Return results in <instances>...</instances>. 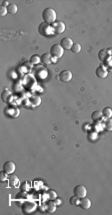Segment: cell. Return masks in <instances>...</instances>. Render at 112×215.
Instances as JSON below:
<instances>
[{
    "label": "cell",
    "mask_w": 112,
    "mask_h": 215,
    "mask_svg": "<svg viewBox=\"0 0 112 215\" xmlns=\"http://www.w3.org/2000/svg\"><path fill=\"white\" fill-rule=\"evenodd\" d=\"M81 49H82V47H81V45L79 43L74 42L70 50H71L73 53H79V52H81Z\"/></svg>",
    "instance_id": "obj_21"
},
{
    "label": "cell",
    "mask_w": 112,
    "mask_h": 215,
    "mask_svg": "<svg viewBox=\"0 0 112 215\" xmlns=\"http://www.w3.org/2000/svg\"><path fill=\"white\" fill-rule=\"evenodd\" d=\"M19 113H20L19 109H17V108H14V109H13V112H12V114H11V117H13V118L18 117Z\"/></svg>",
    "instance_id": "obj_28"
},
{
    "label": "cell",
    "mask_w": 112,
    "mask_h": 215,
    "mask_svg": "<svg viewBox=\"0 0 112 215\" xmlns=\"http://www.w3.org/2000/svg\"><path fill=\"white\" fill-rule=\"evenodd\" d=\"M72 77H73V74L71 71H69V70H62L59 73V79L62 82H69L72 79Z\"/></svg>",
    "instance_id": "obj_8"
},
{
    "label": "cell",
    "mask_w": 112,
    "mask_h": 215,
    "mask_svg": "<svg viewBox=\"0 0 112 215\" xmlns=\"http://www.w3.org/2000/svg\"><path fill=\"white\" fill-rule=\"evenodd\" d=\"M110 56L112 57V50H111V52H110Z\"/></svg>",
    "instance_id": "obj_31"
},
{
    "label": "cell",
    "mask_w": 112,
    "mask_h": 215,
    "mask_svg": "<svg viewBox=\"0 0 112 215\" xmlns=\"http://www.w3.org/2000/svg\"><path fill=\"white\" fill-rule=\"evenodd\" d=\"M51 56L53 57L54 59H59L63 56V53H64V49L62 48V46L60 44H54L52 45L51 48H50V52Z\"/></svg>",
    "instance_id": "obj_3"
},
{
    "label": "cell",
    "mask_w": 112,
    "mask_h": 215,
    "mask_svg": "<svg viewBox=\"0 0 112 215\" xmlns=\"http://www.w3.org/2000/svg\"><path fill=\"white\" fill-rule=\"evenodd\" d=\"M27 197H28V193L26 191H23V190L17 194V198H20V199H26Z\"/></svg>",
    "instance_id": "obj_25"
},
{
    "label": "cell",
    "mask_w": 112,
    "mask_h": 215,
    "mask_svg": "<svg viewBox=\"0 0 112 215\" xmlns=\"http://www.w3.org/2000/svg\"><path fill=\"white\" fill-rule=\"evenodd\" d=\"M95 73H96L97 77L99 78H106L107 75H108V70L105 67V65H99L96 68Z\"/></svg>",
    "instance_id": "obj_10"
},
{
    "label": "cell",
    "mask_w": 112,
    "mask_h": 215,
    "mask_svg": "<svg viewBox=\"0 0 112 215\" xmlns=\"http://www.w3.org/2000/svg\"><path fill=\"white\" fill-rule=\"evenodd\" d=\"M102 114H103V117H105L106 119L111 118L112 117V109L110 107H105L103 108L102 110Z\"/></svg>",
    "instance_id": "obj_19"
},
{
    "label": "cell",
    "mask_w": 112,
    "mask_h": 215,
    "mask_svg": "<svg viewBox=\"0 0 112 215\" xmlns=\"http://www.w3.org/2000/svg\"><path fill=\"white\" fill-rule=\"evenodd\" d=\"M104 128L106 131H112V118H108L105 122Z\"/></svg>",
    "instance_id": "obj_22"
},
{
    "label": "cell",
    "mask_w": 112,
    "mask_h": 215,
    "mask_svg": "<svg viewBox=\"0 0 112 215\" xmlns=\"http://www.w3.org/2000/svg\"><path fill=\"white\" fill-rule=\"evenodd\" d=\"M8 13V10H7V7H4V6H0V16L1 17H4L6 14Z\"/></svg>",
    "instance_id": "obj_26"
},
{
    "label": "cell",
    "mask_w": 112,
    "mask_h": 215,
    "mask_svg": "<svg viewBox=\"0 0 112 215\" xmlns=\"http://www.w3.org/2000/svg\"><path fill=\"white\" fill-rule=\"evenodd\" d=\"M12 98V93L10 91H8L7 89H5L1 94V99L3 102H9Z\"/></svg>",
    "instance_id": "obj_16"
},
{
    "label": "cell",
    "mask_w": 112,
    "mask_h": 215,
    "mask_svg": "<svg viewBox=\"0 0 112 215\" xmlns=\"http://www.w3.org/2000/svg\"><path fill=\"white\" fill-rule=\"evenodd\" d=\"M26 186H27V182H23V184H22V186H21V190H23V191H25V190L27 189Z\"/></svg>",
    "instance_id": "obj_29"
},
{
    "label": "cell",
    "mask_w": 112,
    "mask_h": 215,
    "mask_svg": "<svg viewBox=\"0 0 112 215\" xmlns=\"http://www.w3.org/2000/svg\"><path fill=\"white\" fill-rule=\"evenodd\" d=\"M110 53L108 52V50L107 49H101L100 51H99L98 53V58L99 60L101 61H107L109 58H110Z\"/></svg>",
    "instance_id": "obj_11"
},
{
    "label": "cell",
    "mask_w": 112,
    "mask_h": 215,
    "mask_svg": "<svg viewBox=\"0 0 112 215\" xmlns=\"http://www.w3.org/2000/svg\"><path fill=\"white\" fill-rule=\"evenodd\" d=\"M103 117V114H102V111H94L91 114V118H92L93 121H100Z\"/></svg>",
    "instance_id": "obj_17"
},
{
    "label": "cell",
    "mask_w": 112,
    "mask_h": 215,
    "mask_svg": "<svg viewBox=\"0 0 112 215\" xmlns=\"http://www.w3.org/2000/svg\"><path fill=\"white\" fill-rule=\"evenodd\" d=\"M10 3H8L7 1H3V4H2V6H4V7H7L8 5H9Z\"/></svg>",
    "instance_id": "obj_30"
},
{
    "label": "cell",
    "mask_w": 112,
    "mask_h": 215,
    "mask_svg": "<svg viewBox=\"0 0 112 215\" xmlns=\"http://www.w3.org/2000/svg\"><path fill=\"white\" fill-rule=\"evenodd\" d=\"M7 181H8V183H9V186H11V187H17L19 185V178L17 177V175H15V174H10Z\"/></svg>",
    "instance_id": "obj_13"
},
{
    "label": "cell",
    "mask_w": 112,
    "mask_h": 215,
    "mask_svg": "<svg viewBox=\"0 0 112 215\" xmlns=\"http://www.w3.org/2000/svg\"><path fill=\"white\" fill-rule=\"evenodd\" d=\"M16 169V165L13 161H6L3 164V171H5L7 174H13Z\"/></svg>",
    "instance_id": "obj_6"
},
{
    "label": "cell",
    "mask_w": 112,
    "mask_h": 215,
    "mask_svg": "<svg viewBox=\"0 0 112 215\" xmlns=\"http://www.w3.org/2000/svg\"><path fill=\"white\" fill-rule=\"evenodd\" d=\"M56 208H57V204L53 200H50L46 205V210L48 213H54L56 211Z\"/></svg>",
    "instance_id": "obj_15"
},
{
    "label": "cell",
    "mask_w": 112,
    "mask_h": 215,
    "mask_svg": "<svg viewBox=\"0 0 112 215\" xmlns=\"http://www.w3.org/2000/svg\"><path fill=\"white\" fill-rule=\"evenodd\" d=\"M73 43H74L73 40L70 38V37H64V38L61 39L59 44L61 45L64 50H69V49H71Z\"/></svg>",
    "instance_id": "obj_9"
},
{
    "label": "cell",
    "mask_w": 112,
    "mask_h": 215,
    "mask_svg": "<svg viewBox=\"0 0 112 215\" xmlns=\"http://www.w3.org/2000/svg\"><path fill=\"white\" fill-rule=\"evenodd\" d=\"M7 10L9 14H16L18 11V7L15 3H10L9 5L7 6Z\"/></svg>",
    "instance_id": "obj_18"
},
{
    "label": "cell",
    "mask_w": 112,
    "mask_h": 215,
    "mask_svg": "<svg viewBox=\"0 0 112 215\" xmlns=\"http://www.w3.org/2000/svg\"><path fill=\"white\" fill-rule=\"evenodd\" d=\"M42 19L45 23L52 24L57 20V14L53 8H45L42 11Z\"/></svg>",
    "instance_id": "obj_1"
},
{
    "label": "cell",
    "mask_w": 112,
    "mask_h": 215,
    "mask_svg": "<svg viewBox=\"0 0 112 215\" xmlns=\"http://www.w3.org/2000/svg\"><path fill=\"white\" fill-rule=\"evenodd\" d=\"M73 193L74 195L79 197L81 199V198H83L87 195V189L84 185H76L73 189Z\"/></svg>",
    "instance_id": "obj_5"
},
{
    "label": "cell",
    "mask_w": 112,
    "mask_h": 215,
    "mask_svg": "<svg viewBox=\"0 0 112 215\" xmlns=\"http://www.w3.org/2000/svg\"><path fill=\"white\" fill-rule=\"evenodd\" d=\"M36 207H37V205H36L35 202L27 201L22 205V210H23L24 213H31L36 209Z\"/></svg>",
    "instance_id": "obj_7"
},
{
    "label": "cell",
    "mask_w": 112,
    "mask_h": 215,
    "mask_svg": "<svg viewBox=\"0 0 112 215\" xmlns=\"http://www.w3.org/2000/svg\"><path fill=\"white\" fill-rule=\"evenodd\" d=\"M79 206L81 208H83V209H89L91 207V200L89 199L88 197H83V198H81L80 199V204Z\"/></svg>",
    "instance_id": "obj_14"
},
{
    "label": "cell",
    "mask_w": 112,
    "mask_h": 215,
    "mask_svg": "<svg viewBox=\"0 0 112 215\" xmlns=\"http://www.w3.org/2000/svg\"><path fill=\"white\" fill-rule=\"evenodd\" d=\"M38 32H39V34H41L42 36H45V37H49V36H52L53 34H55L51 24H48V23H45V22H42V23L39 24Z\"/></svg>",
    "instance_id": "obj_2"
},
{
    "label": "cell",
    "mask_w": 112,
    "mask_h": 215,
    "mask_svg": "<svg viewBox=\"0 0 112 215\" xmlns=\"http://www.w3.org/2000/svg\"><path fill=\"white\" fill-rule=\"evenodd\" d=\"M69 203L71 204V205H74V206H79V204H80V198L75 196V195L71 196V197H70V199H69Z\"/></svg>",
    "instance_id": "obj_20"
},
{
    "label": "cell",
    "mask_w": 112,
    "mask_h": 215,
    "mask_svg": "<svg viewBox=\"0 0 112 215\" xmlns=\"http://www.w3.org/2000/svg\"><path fill=\"white\" fill-rule=\"evenodd\" d=\"M52 60H53V57L51 56L50 53L45 52V53H43L42 55H41V62L44 63V64H46V65L51 64L53 62Z\"/></svg>",
    "instance_id": "obj_12"
},
{
    "label": "cell",
    "mask_w": 112,
    "mask_h": 215,
    "mask_svg": "<svg viewBox=\"0 0 112 215\" xmlns=\"http://www.w3.org/2000/svg\"><path fill=\"white\" fill-rule=\"evenodd\" d=\"M40 61H41V58H40L38 55H36V54L32 55L30 57V62H31L32 64H38Z\"/></svg>",
    "instance_id": "obj_23"
},
{
    "label": "cell",
    "mask_w": 112,
    "mask_h": 215,
    "mask_svg": "<svg viewBox=\"0 0 112 215\" xmlns=\"http://www.w3.org/2000/svg\"><path fill=\"white\" fill-rule=\"evenodd\" d=\"M8 175L9 174H7V173L5 171H1V173H0V179H1V181H6L8 180Z\"/></svg>",
    "instance_id": "obj_27"
},
{
    "label": "cell",
    "mask_w": 112,
    "mask_h": 215,
    "mask_svg": "<svg viewBox=\"0 0 112 215\" xmlns=\"http://www.w3.org/2000/svg\"><path fill=\"white\" fill-rule=\"evenodd\" d=\"M52 28H53V30H54L55 34H61V33H63L65 31L66 25L63 21H61V20H56L54 23H52Z\"/></svg>",
    "instance_id": "obj_4"
},
{
    "label": "cell",
    "mask_w": 112,
    "mask_h": 215,
    "mask_svg": "<svg viewBox=\"0 0 112 215\" xmlns=\"http://www.w3.org/2000/svg\"><path fill=\"white\" fill-rule=\"evenodd\" d=\"M48 195H49V199L50 200H56L57 198V193L54 191V190H48Z\"/></svg>",
    "instance_id": "obj_24"
}]
</instances>
